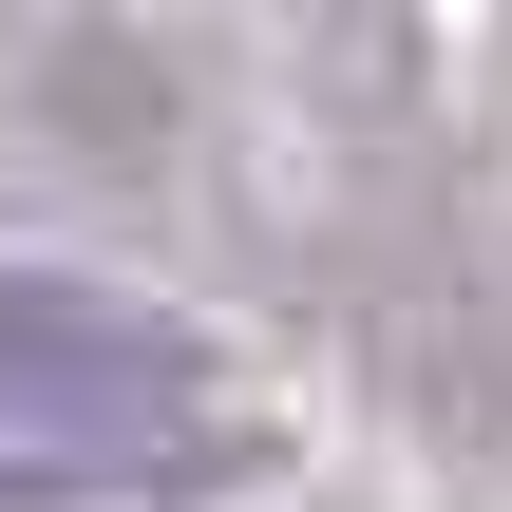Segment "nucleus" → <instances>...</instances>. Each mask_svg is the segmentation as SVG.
<instances>
[{"label":"nucleus","mask_w":512,"mask_h":512,"mask_svg":"<svg viewBox=\"0 0 512 512\" xmlns=\"http://www.w3.org/2000/svg\"><path fill=\"white\" fill-rule=\"evenodd\" d=\"M247 456V380L76 266H0V512H152Z\"/></svg>","instance_id":"f257e3e1"}]
</instances>
